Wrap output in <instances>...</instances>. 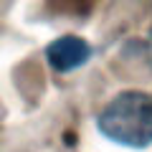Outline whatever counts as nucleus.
Returning a JSON list of instances; mask_svg holds the SVG:
<instances>
[{
  "mask_svg": "<svg viewBox=\"0 0 152 152\" xmlns=\"http://www.w3.org/2000/svg\"><path fill=\"white\" fill-rule=\"evenodd\" d=\"M96 129L114 145L145 150L152 145V94L122 91L99 112Z\"/></svg>",
  "mask_w": 152,
  "mask_h": 152,
  "instance_id": "nucleus-1",
  "label": "nucleus"
},
{
  "mask_svg": "<svg viewBox=\"0 0 152 152\" xmlns=\"http://www.w3.org/2000/svg\"><path fill=\"white\" fill-rule=\"evenodd\" d=\"M89 58H91V46L79 36H61L46 46V61L58 74H69L84 66Z\"/></svg>",
  "mask_w": 152,
  "mask_h": 152,
  "instance_id": "nucleus-2",
  "label": "nucleus"
},
{
  "mask_svg": "<svg viewBox=\"0 0 152 152\" xmlns=\"http://www.w3.org/2000/svg\"><path fill=\"white\" fill-rule=\"evenodd\" d=\"M51 3L58 13H71V15H84L94 5V0H51Z\"/></svg>",
  "mask_w": 152,
  "mask_h": 152,
  "instance_id": "nucleus-3",
  "label": "nucleus"
},
{
  "mask_svg": "<svg viewBox=\"0 0 152 152\" xmlns=\"http://www.w3.org/2000/svg\"><path fill=\"white\" fill-rule=\"evenodd\" d=\"M145 53H147V61H150V66H152V31H150V36H147V43H145Z\"/></svg>",
  "mask_w": 152,
  "mask_h": 152,
  "instance_id": "nucleus-4",
  "label": "nucleus"
}]
</instances>
